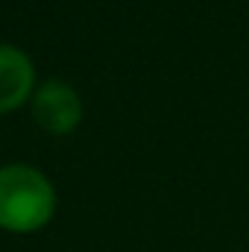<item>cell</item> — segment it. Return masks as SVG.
<instances>
[{"label":"cell","instance_id":"6da1fadb","mask_svg":"<svg viewBox=\"0 0 249 252\" xmlns=\"http://www.w3.org/2000/svg\"><path fill=\"white\" fill-rule=\"evenodd\" d=\"M56 208V193L47 176L30 164L0 167V229L6 232H35Z\"/></svg>","mask_w":249,"mask_h":252},{"label":"cell","instance_id":"3957f363","mask_svg":"<svg viewBox=\"0 0 249 252\" xmlns=\"http://www.w3.org/2000/svg\"><path fill=\"white\" fill-rule=\"evenodd\" d=\"M35 70L24 50L0 44V115L24 106L32 94Z\"/></svg>","mask_w":249,"mask_h":252},{"label":"cell","instance_id":"7a4b0ae2","mask_svg":"<svg viewBox=\"0 0 249 252\" xmlns=\"http://www.w3.org/2000/svg\"><path fill=\"white\" fill-rule=\"evenodd\" d=\"M32 115L35 121L53 135H67L82 121V100L79 94L62 82V79H47L38 85L32 94Z\"/></svg>","mask_w":249,"mask_h":252}]
</instances>
